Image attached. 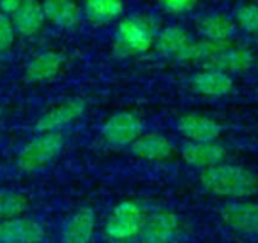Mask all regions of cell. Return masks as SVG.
Masks as SVG:
<instances>
[{
    "label": "cell",
    "mask_w": 258,
    "mask_h": 243,
    "mask_svg": "<svg viewBox=\"0 0 258 243\" xmlns=\"http://www.w3.org/2000/svg\"><path fill=\"white\" fill-rule=\"evenodd\" d=\"M199 183L210 195L225 199H247L258 193V175L234 163L222 161L202 169Z\"/></svg>",
    "instance_id": "cell-1"
},
{
    "label": "cell",
    "mask_w": 258,
    "mask_h": 243,
    "mask_svg": "<svg viewBox=\"0 0 258 243\" xmlns=\"http://www.w3.org/2000/svg\"><path fill=\"white\" fill-rule=\"evenodd\" d=\"M154 23L143 16L124 17L117 25L115 49L121 55H143L155 43Z\"/></svg>",
    "instance_id": "cell-2"
},
{
    "label": "cell",
    "mask_w": 258,
    "mask_h": 243,
    "mask_svg": "<svg viewBox=\"0 0 258 243\" xmlns=\"http://www.w3.org/2000/svg\"><path fill=\"white\" fill-rule=\"evenodd\" d=\"M64 149L61 133H38L31 139L17 155V166L22 172H37L59 157Z\"/></svg>",
    "instance_id": "cell-3"
},
{
    "label": "cell",
    "mask_w": 258,
    "mask_h": 243,
    "mask_svg": "<svg viewBox=\"0 0 258 243\" xmlns=\"http://www.w3.org/2000/svg\"><path fill=\"white\" fill-rule=\"evenodd\" d=\"M146 213L145 208L133 199L118 202L105 222V234L112 241H129L139 237Z\"/></svg>",
    "instance_id": "cell-4"
},
{
    "label": "cell",
    "mask_w": 258,
    "mask_h": 243,
    "mask_svg": "<svg viewBox=\"0 0 258 243\" xmlns=\"http://www.w3.org/2000/svg\"><path fill=\"white\" fill-rule=\"evenodd\" d=\"M143 133V120L133 111H117L102 125V137L112 148L131 146Z\"/></svg>",
    "instance_id": "cell-5"
},
{
    "label": "cell",
    "mask_w": 258,
    "mask_h": 243,
    "mask_svg": "<svg viewBox=\"0 0 258 243\" xmlns=\"http://www.w3.org/2000/svg\"><path fill=\"white\" fill-rule=\"evenodd\" d=\"M223 225L244 237L258 235V204L249 199H226L220 210Z\"/></svg>",
    "instance_id": "cell-6"
},
{
    "label": "cell",
    "mask_w": 258,
    "mask_h": 243,
    "mask_svg": "<svg viewBox=\"0 0 258 243\" xmlns=\"http://www.w3.org/2000/svg\"><path fill=\"white\" fill-rule=\"evenodd\" d=\"M181 231V220L170 210H157L146 214L139 232L140 243H175Z\"/></svg>",
    "instance_id": "cell-7"
},
{
    "label": "cell",
    "mask_w": 258,
    "mask_h": 243,
    "mask_svg": "<svg viewBox=\"0 0 258 243\" xmlns=\"http://www.w3.org/2000/svg\"><path fill=\"white\" fill-rule=\"evenodd\" d=\"M85 102L82 99H69L50 109H47L35 124L38 133H61L72 127L85 112Z\"/></svg>",
    "instance_id": "cell-8"
},
{
    "label": "cell",
    "mask_w": 258,
    "mask_h": 243,
    "mask_svg": "<svg viewBox=\"0 0 258 243\" xmlns=\"http://www.w3.org/2000/svg\"><path fill=\"white\" fill-rule=\"evenodd\" d=\"M44 237V225L34 217L22 214L0 220V243H41Z\"/></svg>",
    "instance_id": "cell-9"
},
{
    "label": "cell",
    "mask_w": 258,
    "mask_h": 243,
    "mask_svg": "<svg viewBox=\"0 0 258 243\" xmlns=\"http://www.w3.org/2000/svg\"><path fill=\"white\" fill-rule=\"evenodd\" d=\"M178 131L187 139V142H214L222 134V125L213 117L188 112L178 118Z\"/></svg>",
    "instance_id": "cell-10"
},
{
    "label": "cell",
    "mask_w": 258,
    "mask_h": 243,
    "mask_svg": "<svg viewBox=\"0 0 258 243\" xmlns=\"http://www.w3.org/2000/svg\"><path fill=\"white\" fill-rule=\"evenodd\" d=\"M181 155L185 164L195 169H207L225 161L226 148L214 142H185L181 148Z\"/></svg>",
    "instance_id": "cell-11"
},
{
    "label": "cell",
    "mask_w": 258,
    "mask_h": 243,
    "mask_svg": "<svg viewBox=\"0 0 258 243\" xmlns=\"http://www.w3.org/2000/svg\"><path fill=\"white\" fill-rule=\"evenodd\" d=\"M191 88L195 93L210 99H219L228 96L234 88L232 76L211 67H205L193 75Z\"/></svg>",
    "instance_id": "cell-12"
},
{
    "label": "cell",
    "mask_w": 258,
    "mask_h": 243,
    "mask_svg": "<svg viewBox=\"0 0 258 243\" xmlns=\"http://www.w3.org/2000/svg\"><path fill=\"white\" fill-rule=\"evenodd\" d=\"M96 234V214L91 207L73 211L64 223L61 243H91Z\"/></svg>",
    "instance_id": "cell-13"
},
{
    "label": "cell",
    "mask_w": 258,
    "mask_h": 243,
    "mask_svg": "<svg viewBox=\"0 0 258 243\" xmlns=\"http://www.w3.org/2000/svg\"><path fill=\"white\" fill-rule=\"evenodd\" d=\"M133 155L143 161L161 163L173 155V143L160 133H143L131 146Z\"/></svg>",
    "instance_id": "cell-14"
},
{
    "label": "cell",
    "mask_w": 258,
    "mask_h": 243,
    "mask_svg": "<svg viewBox=\"0 0 258 243\" xmlns=\"http://www.w3.org/2000/svg\"><path fill=\"white\" fill-rule=\"evenodd\" d=\"M66 59L62 53L56 50H44L34 55L26 67L25 75L26 79L31 82H47L55 79L64 69Z\"/></svg>",
    "instance_id": "cell-15"
},
{
    "label": "cell",
    "mask_w": 258,
    "mask_h": 243,
    "mask_svg": "<svg viewBox=\"0 0 258 243\" xmlns=\"http://www.w3.org/2000/svg\"><path fill=\"white\" fill-rule=\"evenodd\" d=\"M255 64L253 52L246 46H235L231 44L219 52L214 58H211L205 67L222 70L228 75H240L247 72Z\"/></svg>",
    "instance_id": "cell-16"
},
{
    "label": "cell",
    "mask_w": 258,
    "mask_h": 243,
    "mask_svg": "<svg viewBox=\"0 0 258 243\" xmlns=\"http://www.w3.org/2000/svg\"><path fill=\"white\" fill-rule=\"evenodd\" d=\"M13 26L16 32L23 37H34L37 35L46 22L44 11L41 4L37 0H22L17 11L11 16Z\"/></svg>",
    "instance_id": "cell-17"
},
{
    "label": "cell",
    "mask_w": 258,
    "mask_h": 243,
    "mask_svg": "<svg viewBox=\"0 0 258 243\" xmlns=\"http://www.w3.org/2000/svg\"><path fill=\"white\" fill-rule=\"evenodd\" d=\"M41 7L46 20L61 29L78 26L82 17V11L75 0H44Z\"/></svg>",
    "instance_id": "cell-18"
},
{
    "label": "cell",
    "mask_w": 258,
    "mask_h": 243,
    "mask_svg": "<svg viewBox=\"0 0 258 243\" xmlns=\"http://www.w3.org/2000/svg\"><path fill=\"white\" fill-rule=\"evenodd\" d=\"M191 41L193 38L184 28L167 26L158 32V35L155 37L154 46L157 47L160 55L179 61V58L182 56V53L185 52V49L188 47Z\"/></svg>",
    "instance_id": "cell-19"
},
{
    "label": "cell",
    "mask_w": 258,
    "mask_h": 243,
    "mask_svg": "<svg viewBox=\"0 0 258 243\" xmlns=\"http://www.w3.org/2000/svg\"><path fill=\"white\" fill-rule=\"evenodd\" d=\"M198 31L202 38L229 43V40L235 35L237 26L234 20L225 14H207L198 20Z\"/></svg>",
    "instance_id": "cell-20"
},
{
    "label": "cell",
    "mask_w": 258,
    "mask_h": 243,
    "mask_svg": "<svg viewBox=\"0 0 258 243\" xmlns=\"http://www.w3.org/2000/svg\"><path fill=\"white\" fill-rule=\"evenodd\" d=\"M124 10L123 0H85L84 11L87 17L97 25H105L117 20Z\"/></svg>",
    "instance_id": "cell-21"
},
{
    "label": "cell",
    "mask_w": 258,
    "mask_h": 243,
    "mask_svg": "<svg viewBox=\"0 0 258 243\" xmlns=\"http://www.w3.org/2000/svg\"><path fill=\"white\" fill-rule=\"evenodd\" d=\"M229 43H220L213 40H198L191 41L182 56L179 58V63H202L207 64L211 58H214L219 52H222L225 47H228Z\"/></svg>",
    "instance_id": "cell-22"
},
{
    "label": "cell",
    "mask_w": 258,
    "mask_h": 243,
    "mask_svg": "<svg viewBox=\"0 0 258 243\" xmlns=\"http://www.w3.org/2000/svg\"><path fill=\"white\" fill-rule=\"evenodd\" d=\"M26 208L28 199L25 195L16 190L0 189V220L22 216L26 211Z\"/></svg>",
    "instance_id": "cell-23"
},
{
    "label": "cell",
    "mask_w": 258,
    "mask_h": 243,
    "mask_svg": "<svg viewBox=\"0 0 258 243\" xmlns=\"http://www.w3.org/2000/svg\"><path fill=\"white\" fill-rule=\"evenodd\" d=\"M234 23L249 35L258 34V5L244 4L234 13Z\"/></svg>",
    "instance_id": "cell-24"
},
{
    "label": "cell",
    "mask_w": 258,
    "mask_h": 243,
    "mask_svg": "<svg viewBox=\"0 0 258 243\" xmlns=\"http://www.w3.org/2000/svg\"><path fill=\"white\" fill-rule=\"evenodd\" d=\"M16 40V29L13 26L11 17L0 13V53L11 49Z\"/></svg>",
    "instance_id": "cell-25"
},
{
    "label": "cell",
    "mask_w": 258,
    "mask_h": 243,
    "mask_svg": "<svg viewBox=\"0 0 258 243\" xmlns=\"http://www.w3.org/2000/svg\"><path fill=\"white\" fill-rule=\"evenodd\" d=\"M158 2L164 11L170 14H182L195 7L196 0H158Z\"/></svg>",
    "instance_id": "cell-26"
},
{
    "label": "cell",
    "mask_w": 258,
    "mask_h": 243,
    "mask_svg": "<svg viewBox=\"0 0 258 243\" xmlns=\"http://www.w3.org/2000/svg\"><path fill=\"white\" fill-rule=\"evenodd\" d=\"M20 4H22V0H0V13L11 17L20 7Z\"/></svg>",
    "instance_id": "cell-27"
},
{
    "label": "cell",
    "mask_w": 258,
    "mask_h": 243,
    "mask_svg": "<svg viewBox=\"0 0 258 243\" xmlns=\"http://www.w3.org/2000/svg\"><path fill=\"white\" fill-rule=\"evenodd\" d=\"M0 117H2V108H0Z\"/></svg>",
    "instance_id": "cell-28"
},
{
    "label": "cell",
    "mask_w": 258,
    "mask_h": 243,
    "mask_svg": "<svg viewBox=\"0 0 258 243\" xmlns=\"http://www.w3.org/2000/svg\"><path fill=\"white\" fill-rule=\"evenodd\" d=\"M256 70H258V59H256Z\"/></svg>",
    "instance_id": "cell-29"
}]
</instances>
